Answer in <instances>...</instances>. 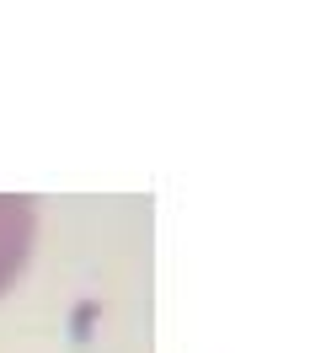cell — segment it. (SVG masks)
<instances>
[{
  "label": "cell",
  "mask_w": 321,
  "mask_h": 353,
  "mask_svg": "<svg viewBox=\"0 0 321 353\" xmlns=\"http://www.w3.org/2000/svg\"><path fill=\"white\" fill-rule=\"evenodd\" d=\"M27 246H32V199L0 193V289L17 279Z\"/></svg>",
  "instance_id": "obj_1"
}]
</instances>
